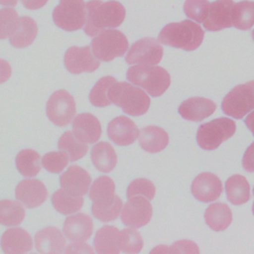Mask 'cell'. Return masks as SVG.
<instances>
[{
	"instance_id": "d590c367",
	"label": "cell",
	"mask_w": 254,
	"mask_h": 254,
	"mask_svg": "<svg viewBox=\"0 0 254 254\" xmlns=\"http://www.w3.org/2000/svg\"><path fill=\"white\" fill-rule=\"evenodd\" d=\"M70 161L69 155L65 151L50 152L43 156L42 165L50 173H61Z\"/></svg>"
},
{
	"instance_id": "c3c4849f",
	"label": "cell",
	"mask_w": 254,
	"mask_h": 254,
	"mask_svg": "<svg viewBox=\"0 0 254 254\" xmlns=\"http://www.w3.org/2000/svg\"><path fill=\"white\" fill-rule=\"evenodd\" d=\"M252 38H253V40H254V30L252 31Z\"/></svg>"
},
{
	"instance_id": "44dd1931",
	"label": "cell",
	"mask_w": 254,
	"mask_h": 254,
	"mask_svg": "<svg viewBox=\"0 0 254 254\" xmlns=\"http://www.w3.org/2000/svg\"><path fill=\"white\" fill-rule=\"evenodd\" d=\"M35 246L42 254H59L64 252L65 239L57 227L48 226L36 233Z\"/></svg>"
},
{
	"instance_id": "3957f363",
	"label": "cell",
	"mask_w": 254,
	"mask_h": 254,
	"mask_svg": "<svg viewBox=\"0 0 254 254\" xmlns=\"http://www.w3.org/2000/svg\"><path fill=\"white\" fill-rule=\"evenodd\" d=\"M204 33L198 24L190 20H184L165 26L160 32L158 40L161 44L190 52L201 45Z\"/></svg>"
},
{
	"instance_id": "e575fe53",
	"label": "cell",
	"mask_w": 254,
	"mask_h": 254,
	"mask_svg": "<svg viewBox=\"0 0 254 254\" xmlns=\"http://www.w3.org/2000/svg\"><path fill=\"white\" fill-rule=\"evenodd\" d=\"M116 79L113 76L106 75L101 77L92 87L89 93V101L96 107H105L112 104L108 97V90Z\"/></svg>"
},
{
	"instance_id": "cb8c5ba5",
	"label": "cell",
	"mask_w": 254,
	"mask_h": 254,
	"mask_svg": "<svg viewBox=\"0 0 254 254\" xmlns=\"http://www.w3.org/2000/svg\"><path fill=\"white\" fill-rule=\"evenodd\" d=\"M93 246L99 254H118L121 251L120 231L112 225L100 227L95 233Z\"/></svg>"
},
{
	"instance_id": "f1b7e54d",
	"label": "cell",
	"mask_w": 254,
	"mask_h": 254,
	"mask_svg": "<svg viewBox=\"0 0 254 254\" xmlns=\"http://www.w3.org/2000/svg\"><path fill=\"white\" fill-rule=\"evenodd\" d=\"M225 191L228 200L235 205L243 204L250 198V186L241 175H233L226 181Z\"/></svg>"
},
{
	"instance_id": "836d02e7",
	"label": "cell",
	"mask_w": 254,
	"mask_h": 254,
	"mask_svg": "<svg viewBox=\"0 0 254 254\" xmlns=\"http://www.w3.org/2000/svg\"><path fill=\"white\" fill-rule=\"evenodd\" d=\"M25 217V210L16 200L2 199L0 201V222L5 226H16Z\"/></svg>"
},
{
	"instance_id": "d6986e66",
	"label": "cell",
	"mask_w": 254,
	"mask_h": 254,
	"mask_svg": "<svg viewBox=\"0 0 254 254\" xmlns=\"http://www.w3.org/2000/svg\"><path fill=\"white\" fill-rule=\"evenodd\" d=\"M216 108V104L204 97H190L183 101L179 106V113L184 119L198 122L210 116Z\"/></svg>"
},
{
	"instance_id": "8d00e7d4",
	"label": "cell",
	"mask_w": 254,
	"mask_h": 254,
	"mask_svg": "<svg viewBox=\"0 0 254 254\" xmlns=\"http://www.w3.org/2000/svg\"><path fill=\"white\" fill-rule=\"evenodd\" d=\"M121 251L124 253H139L143 247V238L141 234L131 228H125L120 231Z\"/></svg>"
},
{
	"instance_id": "f6af8a7d",
	"label": "cell",
	"mask_w": 254,
	"mask_h": 254,
	"mask_svg": "<svg viewBox=\"0 0 254 254\" xmlns=\"http://www.w3.org/2000/svg\"><path fill=\"white\" fill-rule=\"evenodd\" d=\"M245 124L248 127V129L252 132L254 135V111H252L246 118H245Z\"/></svg>"
},
{
	"instance_id": "9c48e42d",
	"label": "cell",
	"mask_w": 254,
	"mask_h": 254,
	"mask_svg": "<svg viewBox=\"0 0 254 254\" xmlns=\"http://www.w3.org/2000/svg\"><path fill=\"white\" fill-rule=\"evenodd\" d=\"M55 24L68 32L84 27L86 20V4L83 0H60L53 11Z\"/></svg>"
},
{
	"instance_id": "4dcf8cb0",
	"label": "cell",
	"mask_w": 254,
	"mask_h": 254,
	"mask_svg": "<svg viewBox=\"0 0 254 254\" xmlns=\"http://www.w3.org/2000/svg\"><path fill=\"white\" fill-rule=\"evenodd\" d=\"M54 208L63 214H72L78 211L83 204L82 196H75L67 193L63 189L56 190L52 195Z\"/></svg>"
},
{
	"instance_id": "6da1fadb",
	"label": "cell",
	"mask_w": 254,
	"mask_h": 254,
	"mask_svg": "<svg viewBox=\"0 0 254 254\" xmlns=\"http://www.w3.org/2000/svg\"><path fill=\"white\" fill-rule=\"evenodd\" d=\"M125 14L124 6L117 1L90 0L86 4L84 33L89 37H94L107 28L119 27L125 19Z\"/></svg>"
},
{
	"instance_id": "1f68e13d",
	"label": "cell",
	"mask_w": 254,
	"mask_h": 254,
	"mask_svg": "<svg viewBox=\"0 0 254 254\" xmlns=\"http://www.w3.org/2000/svg\"><path fill=\"white\" fill-rule=\"evenodd\" d=\"M41 157L32 149L20 151L16 156V167L24 177H35L41 170Z\"/></svg>"
},
{
	"instance_id": "4fadbf2b",
	"label": "cell",
	"mask_w": 254,
	"mask_h": 254,
	"mask_svg": "<svg viewBox=\"0 0 254 254\" xmlns=\"http://www.w3.org/2000/svg\"><path fill=\"white\" fill-rule=\"evenodd\" d=\"M91 47L85 46L70 47L66 50L64 62L65 68L74 74L81 72H92L99 67V62L97 58L91 53Z\"/></svg>"
},
{
	"instance_id": "7a4b0ae2",
	"label": "cell",
	"mask_w": 254,
	"mask_h": 254,
	"mask_svg": "<svg viewBox=\"0 0 254 254\" xmlns=\"http://www.w3.org/2000/svg\"><path fill=\"white\" fill-rule=\"evenodd\" d=\"M92 215L103 222L115 220L122 208V200L115 193L114 182L107 176L98 177L89 190Z\"/></svg>"
},
{
	"instance_id": "e0dca14e",
	"label": "cell",
	"mask_w": 254,
	"mask_h": 254,
	"mask_svg": "<svg viewBox=\"0 0 254 254\" xmlns=\"http://www.w3.org/2000/svg\"><path fill=\"white\" fill-rule=\"evenodd\" d=\"M136 124L126 116H118L112 119L107 126V135L116 145L128 146L135 142L139 136Z\"/></svg>"
},
{
	"instance_id": "ba28073f",
	"label": "cell",
	"mask_w": 254,
	"mask_h": 254,
	"mask_svg": "<svg viewBox=\"0 0 254 254\" xmlns=\"http://www.w3.org/2000/svg\"><path fill=\"white\" fill-rule=\"evenodd\" d=\"M222 111L235 119H241L254 109V80L232 88L223 98Z\"/></svg>"
},
{
	"instance_id": "bcb514c9",
	"label": "cell",
	"mask_w": 254,
	"mask_h": 254,
	"mask_svg": "<svg viewBox=\"0 0 254 254\" xmlns=\"http://www.w3.org/2000/svg\"><path fill=\"white\" fill-rule=\"evenodd\" d=\"M18 0H0V4L3 6H15Z\"/></svg>"
},
{
	"instance_id": "7dc6e473",
	"label": "cell",
	"mask_w": 254,
	"mask_h": 254,
	"mask_svg": "<svg viewBox=\"0 0 254 254\" xmlns=\"http://www.w3.org/2000/svg\"><path fill=\"white\" fill-rule=\"evenodd\" d=\"M252 211H253V214H254V202H253V205H252Z\"/></svg>"
},
{
	"instance_id": "484cf974",
	"label": "cell",
	"mask_w": 254,
	"mask_h": 254,
	"mask_svg": "<svg viewBox=\"0 0 254 254\" xmlns=\"http://www.w3.org/2000/svg\"><path fill=\"white\" fill-rule=\"evenodd\" d=\"M90 159L93 166L102 173L111 172L117 164L114 148L107 142H98L90 150Z\"/></svg>"
},
{
	"instance_id": "ffe728a7",
	"label": "cell",
	"mask_w": 254,
	"mask_h": 254,
	"mask_svg": "<svg viewBox=\"0 0 254 254\" xmlns=\"http://www.w3.org/2000/svg\"><path fill=\"white\" fill-rule=\"evenodd\" d=\"M72 132L80 141L93 144L101 136L100 122L90 113H80L73 119Z\"/></svg>"
},
{
	"instance_id": "ac0fdd59",
	"label": "cell",
	"mask_w": 254,
	"mask_h": 254,
	"mask_svg": "<svg viewBox=\"0 0 254 254\" xmlns=\"http://www.w3.org/2000/svg\"><path fill=\"white\" fill-rule=\"evenodd\" d=\"M233 4L232 0H215L211 2L203 27L207 31H219L233 26L231 17Z\"/></svg>"
},
{
	"instance_id": "2e32d148",
	"label": "cell",
	"mask_w": 254,
	"mask_h": 254,
	"mask_svg": "<svg viewBox=\"0 0 254 254\" xmlns=\"http://www.w3.org/2000/svg\"><path fill=\"white\" fill-rule=\"evenodd\" d=\"M91 178L89 174L79 166L72 165L60 177L61 188L67 193L82 196L87 193Z\"/></svg>"
},
{
	"instance_id": "5bb4252c",
	"label": "cell",
	"mask_w": 254,
	"mask_h": 254,
	"mask_svg": "<svg viewBox=\"0 0 254 254\" xmlns=\"http://www.w3.org/2000/svg\"><path fill=\"white\" fill-rule=\"evenodd\" d=\"M192 195L202 202H210L217 199L222 192V184L217 176L212 173H201L191 183Z\"/></svg>"
},
{
	"instance_id": "52a82bcc",
	"label": "cell",
	"mask_w": 254,
	"mask_h": 254,
	"mask_svg": "<svg viewBox=\"0 0 254 254\" xmlns=\"http://www.w3.org/2000/svg\"><path fill=\"white\" fill-rule=\"evenodd\" d=\"M236 131L233 120L221 117L201 124L196 132V141L203 150H214L219 145L232 137Z\"/></svg>"
},
{
	"instance_id": "30bf717a",
	"label": "cell",
	"mask_w": 254,
	"mask_h": 254,
	"mask_svg": "<svg viewBox=\"0 0 254 254\" xmlns=\"http://www.w3.org/2000/svg\"><path fill=\"white\" fill-rule=\"evenodd\" d=\"M46 113L52 123L57 126H66L75 114L73 97L64 89L54 92L46 105Z\"/></svg>"
},
{
	"instance_id": "9a60e30c",
	"label": "cell",
	"mask_w": 254,
	"mask_h": 254,
	"mask_svg": "<svg viewBox=\"0 0 254 254\" xmlns=\"http://www.w3.org/2000/svg\"><path fill=\"white\" fill-rule=\"evenodd\" d=\"M16 198L28 208L40 206L48 196L46 186L39 180L26 179L21 181L15 190Z\"/></svg>"
},
{
	"instance_id": "f546056e",
	"label": "cell",
	"mask_w": 254,
	"mask_h": 254,
	"mask_svg": "<svg viewBox=\"0 0 254 254\" xmlns=\"http://www.w3.org/2000/svg\"><path fill=\"white\" fill-rule=\"evenodd\" d=\"M232 25L239 30H249L254 25V2L240 1L233 4Z\"/></svg>"
},
{
	"instance_id": "d4e9b609",
	"label": "cell",
	"mask_w": 254,
	"mask_h": 254,
	"mask_svg": "<svg viewBox=\"0 0 254 254\" xmlns=\"http://www.w3.org/2000/svg\"><path fill=\"white\" fill-rule=\"evenodd\" d=\"M140 147L149 153L163 151L169 143L168 133L161 127L148 126L140 130L138 136Z\"/></svg>"
},
{
	"instance_id": "681fc988",
	"label": "cell",
	"mask_w": 254,
	"mask_h": 254,
	"mask_svg": "<svg viewBox=\"0 0 254 254\" xmlns=\"http://www.w3.org/2000/svg\"><path fill=\"white\" fill-rule=\"evenodd\" d=\"M253 193H254V188H253Z\"/></svg>"
},
{
	"instance_id": "7402d4cb",
	"label": "cell",
	"mask_w": 254,
	"mask_h": 254,
	"mask_svg": "<svg viewBox=\"0 0 254 254\" xmlns=\"http://www.w3.org/2000/svg\"><path fill=\"white\" fill-rule=\"evenodd\" d=\"M32 247V237L23 228H10L2 234L1 248L6 254H23L30 251Z\"/></svg>"
},
{
	"instance_id": "83f0119b",
	"label": "cell",
	"mask_w": 254,
	"mask_h": 254,
	"mask_svg": "<svg viewBox=\"0 0 254 254\" xmlns=\"http://www.w3.org/2000/svg\"><path fill=\"white\" fill-rule=\"evenodd\" d=\"M206 224L214 231L226 229L232 220V213L227 204L215 202L210 204L204 212Z\"/></svg>"
},
{
	"instance_id": "4316f807",
	"label": "cell",
	"mask_w": 254,
	"mask_h": 254,
	"mask_svg": "<svg viewBox=\"0 0 254 254\" xmlns=\"http://www.w3.org/2000/svg\"><path fill=\"white\" fill-rule=\"evenodd\" d=\"M37 33L38 27L32 18L28 16L20 17L17 28L9 37L10 44L18 49L26 48L34 42Z\"/></svg>"
},
{
	"instance_id": "ab89813d",
	"label": "cell",
	"mask_w": 254,
	"mask_h": 254,
	"mask_svg": "<svg viewBox=\"0 0 254 254\" xmlns=\"http://www.w3.org/2000/svg\"><path fill=\"white\" fill-rule=\"evenodd\" d=\"M18 13L12 8L0 10V38L5 39L15 31L19 23Z\"/></svg>"
},
{
	"instance_id": "8fae6325",
	"label": "cell",
	"mask_w": 254,
	"mask_h": 254,
	"mask_svg": "<svg viewBox=\"0 0 254 254\" xmlns=\"http://www.w3.org/2000/svg\"><path fill=\"white\" fill-rule=\"evenodd\" d=\"M163 57V48L159 40L143 38L135 42L129 49L125 61L129 64H157Z\"/></svg>"
},
{
	"instance_id": "b9f144b4",
	"label": "cell",
	"mask_w": 254,
	"mask_h": 254,
	"mask_svg": "<svg viewBox=\"0 0 254 254\" xmlns=\"http://www.w3.org/2000/svg\"><path fill=\"white\" fill-rule=\"evenodd\" d=\"M65 253H93V249L88 245L83 243L82 241H75L66 246L64 250Z\"/></svg>"
},
{
	"instance_id": "f35d334b",
	"label": "cell",
	"mask_w": 254,
	"mask_h": 254,
	"mask_svg": "<svg viewBox=\"0 0 254 254\" xmlns=\"http://www.w3.org/2000/svg\"><path fill=\"white\" fill-rule=\"evenodd\" d=\"M155 192H156V188L154 184L148 179L140 178L130 183L127 189L126 195L128 198H131L137 195H142L148 198L149 200H152L155 196Z\"/></svg>"
},
{
	"instance_id": "7c38bea8",
	"label": "cell",
	"mask_w": 254,
	"mask_h": 254,
	"mask_svg": "<svg viewBox=\"0 0 254 254\" xmlns=\"http://www.w3.org/2000/svg\"><path fill=\"white\" fill-rule=\"evenodd\" d=\"M153 208L148 198L133 196L122 207L121 220L124 225L139 228L146 225L152 217Z\"/></svg>"
},
{
	"instance_id": "d6a6232c",
	"label": "cell",
	"mask_w": 254,
	"mask_h": 254,
	"mask_svg": "<svg viewBox=\"0 0 254 254\" xmlns=\"http://www.w3.org/2000/svg\"><path fill=\"white\" fill-rule=\"evenodd\" d=\"M58 148L62 151H65L69 155L71 162L81 159L88 150L87 145L77 139L71 131H66L60 137Z\"/></svg>"
},
{
	"instance_id": "7bdbcfd3",
	"label": "cell",
	"mask_w": 254,
	"mask_h": 254,
	"mask_svg": "<svg viewBox=\"0 0 254 254\" xmlns=\"http://www.w3.org/2000/svg\"><path fill=\"white\" fill-rule=\"evenodd\" d=\"M242 164L245 171L253 173L254 172V143H252L244 153Z\"/></svg>"
},
{
	"instance_id": "ee69618b",
	"label": "cell",
	"mask_w": 254,
	"mask_h": 254,
	"mask_svg": "<svg viewBox=\"0 0 254 254\" xmlns=\"http://www.w3.org/2000/svg\"><path fill=\"white\" fill-rule=\"evenodd\" d=\"M21 2L27 9L37 10L42 8L48 2V0H21Z\"/></svg>"
},
{
	"instance_id": "603a6c76",
	"label": "cell",
	"mask_w": 254,
	"mask_h": 254,
	"mask_svg": "<svg viewBox=\"0 0 254 254\" xmlns=\"http://www.w3.org/2000/svg\"><path fill=\"white\" fill-rule=\"evenodd\" d=\"M92 219L85 213H76L66 217L63 226L64 236L71 241L87 240L92 233Z\"/></svg>"
},
{
	"instance_id": "74e56055",
	"label": "cell",
	"mask_w": 254,
	"mask_h": 254,
	"mask_svg": "<svg viewBox=\"0 0 254 254\" xmlns=\"http://www.w3.org/2000/svg\"><path fill=\"white\" fill-rule=\"evenodd\" d=\"M210 3L208 0H186L184 12L187 17L197 23H203L207 17Z\"/></svg>"
},
{
	"instance_id": "60d3db41",
	"label": "cell",
	"mask_w": 254,
	"mask_h": 254,
	"mask_svg": "<svg viewBox=\"0 0 254 254\" xmlns=\"http://www.w3.org/2000/svg\"><path fill=\"white\" fill-rule=\"evenodd\" d=\"M196 244L190 240H179L167 247V253H198Z\"/></svg>"
},
{
	"instance_id": "277c9868",
	"label": "cell",
	"mask_w": 254,
	"mask_h": 254,
	"mask_svg": "<svg viewBox=\"0 0 254 254\" xmlns=\"http://www.w3.org/2000/svg\"><path fill=\"white\" fill-rule=\"evenodd\" d=\"M108 97L112 104L131 116L143 115L150 107V97L145 91L125 81L113 82L108 90Z\"/></svg>"
},
{
	"instance_id": "8992f818",
	"label": "cell",
	"mask_w": 254,
	"mask_h": 254,
	"mask_svg": "<svg viewBox=\"0 0 254 254\" xmlns=\"http://www.w3.org/2000/svg\"><path fill=\"white\" fill-rule=\"evenodd\" d=\"M93 55L102 62H110L122 57L127 52L129 44L126 36L113 29L103 30L94 36L90 43Z\"/></svg>"
},
{
	"instance_id": "5b68a950",
	"label": "cell",
	"mask_w": 254,
	"mask_h": 254,
	"mask_svg": "<svg viewBox=\"0 0 254 254\" xmlns=\"http://www.w3.org/2000/svg\"><path fill=\"white\" fill-rule=\"evenodd\" d=\"M127 80L143 87L152 97L161 96L171 84L169 72L155 64H138L130 66L126 73Z\"/></svg>"
}]
</instances>
